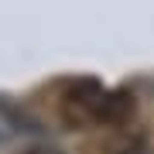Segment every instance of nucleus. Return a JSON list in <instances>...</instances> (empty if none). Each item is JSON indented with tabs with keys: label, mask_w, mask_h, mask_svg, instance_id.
I'll use <instances>...</instances> for the list:
<instances>
[{
	"label": "nucleus",
	"mask_w": 154,
	"mask_h": 154,
	"mask_svg": "<svg viewBox=\"0 0 154 154\" xmlns=\"http://www.w3.org/2000/svg\"><path fill=\"white\" fill-rule=\"evenodd\" d=\"M17 154H62L58 147H48V144H28L24 151H17Z\"/></svg>",
	"instance_id": "4"
},
{
	"label": "nucleus",
	"mask_w": 154,
	"mask_h": 154,
	"mask_svg": "<svg viewBox=\"0 0 154 154\" xmlns=\"http://www.w3.org/2000/svg\"><path fill=\"white\" fill-rule=\"evenodd\" d=\"M134 113H137V99H134V93H127V89H113V93L103 96V106H99V123L127 127Z\"/></svg>",
	"instance_id": "2"
},
{
	"label": "nucleus",
	"mask_w": 154,
	"mask_h": 154,
	"mask_svg": "<svg viewBox=\"0 0 154 154\" xmlns=\"http://www.w3.org/2000/svg\"><path fill=\"white\" fill-rule=\"evenodd\" d=\"M140 151H144L140 134H116L110 140V147H106V154H140Z\"/></svg>",
	"instance_id": "3"
},
{
	"label": "nucleus",
	"mask_w": 154,
	"mask_h": 154,
	"mask_svg": "<svg viewBox=\"0 0 154 154\" xmlns=\"http://www.w3.org/2000/svg\"><path fill=\"white\" fill-rule=\"evenodd\" d=\"M106 89L96 79H75L62 93V116L69 127H86L89 120H99V106H103Z\"/></svg>",
	"instance_id": "1"
}]
</instances>
